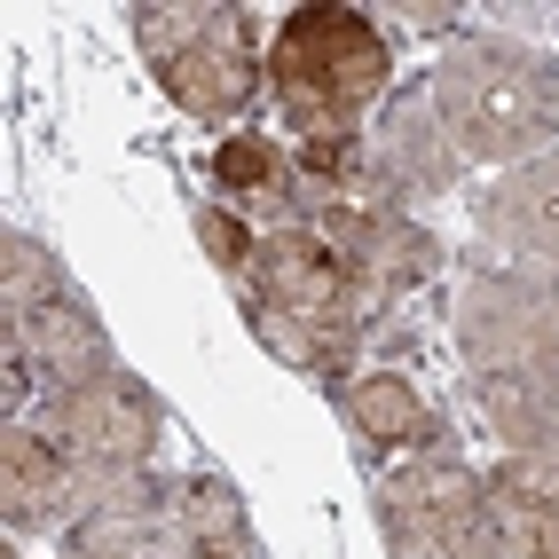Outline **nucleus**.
I'll return each instance as SVG.
<instances>
[{"mask_svg": "<svg viewBox=\"0 0 559 559\" xmlns=\"http://www.w3.org/2000/svg\"><path fill=\"white\" fill-rule=\"evenodd\" d=\"M433 110L457 158H528L559 134V71L528 40H457L433 71Z\"/></svg>", "mask_w": 559, "mask_h": 559, "instance_id": "nucleus-1", "label": "nucleus"}, {"mask_svg": "<svg viewBox=\"0 0 559 559\" xmlns=\"http://www.w3.org/2000/svg\"><path fill=\"white\" fill-rule=\"evenodd\" d=\"M269 80L300 142H347L386 87V32L355 9H292L269 48Z\"/></svg>", "mask_w": 559, "mask_h": 559, "instance_id": "nucleus-2", "label": "nucleus"}, {"mask_svg": "<svg viewBox=\"0 0 559 559\" xmlns=\"http://www.w3.org/2000/svg\"><path fill=\"white\" fill-rule=\"evenodd\" d=\"M134 48L151 80L190 110V119H245L260 87V32L237 0H166L134 9Z\"/></svg>", "mask_w": 559, "mask_h": 559, "instance_id": "nucleus-3", "label": "nucleus"}, {"mask_svg": "<svg viewBox=\"0 0 559 559\" xmlns=\"http://www.w3.org/2000/svg\"><path fill=\"white\" fill-rule=\"evenodd\" d=\"M110 370H119V355H110L95 308L63 284V269L32 237H9V394L48 386L56 402L87 379H110Z\"/></svg>", "mask_w": 559, "mask_h": 559, "instance_id": "nucleus-4", "label": "nucleus"}, {"mask_svg": "<svg viewBox=\"0 0 559 559\" xmlns=\"http://www.w3.org/2000/svg\"><path fill=\"white\" fill-rule=\"evenodd\" d=\"M252 308L355 347L370 292L355 284V269L340 260V245H331L316 221H292V229H260L252 237Z\"/></svg>", "mask_w": 559, "mask_h": 559, "instance_id": "nucleus-5", "label": "nucleus"}, {"mask_svg": "<svg viewBox=\"0 0 559 559\" xmlns=\"http://www.w3.org/2000/svg\"><path fill=\"white\" fill-rule=\"evenodd\" d=\"M48 441L87 473V489L110 497L119 480H134L151 465V441H158V402L142 394L127 370H110V379H87L48 402Z\"/></svg>", "mask_w": 559, "mask_h": 559, "instance_id": "nucleus-6", "label": "nucleus"}, {"mask_svg": "<svg viewBox=\"0 0 559 559\" xmlns=\"http://www.w3.org/2000/svg\"><path fill=\"white\" fill-rule=\"evenodd\" d=\"M394 559H489V480L465 465H409L379 489Z\"/></svg>", "mask_w": 559, "mask_h": 559, "instance_id": "nucleus-7", "label": "nucleus"}, {"mask_svg": "<svg viewBox=\"0 0 559 559\" xmlns=\"http://www.w3.org/2000/svg\"><path fill=\"white\" fill-rule=\"evenodd\" d=\"M457 347L480 379L559 362V276H480L457 300Z\"/></svg>", "mask_w": 559, "mask_h": 559, "instance_id": "nucleus-8", "label": "nucleus"}, {"mask_svg": "<svg viewBox=\"0 0 559 559\" xmlns=\"http://www.w3.org/2000/svg\"><path fill=\"white\" fill-rule=\"evenodd\" d=\"M63 559H198L190 536V489L174 480H119L110 497H95L71 520Z\"/></svg>", "mask_w": 559, "mask_h": 559, "instance_id": "nucleus-9", "label": "nucleus"}, {"mask_svg": "<svg viewBox=\"0 0 559 559\" xmlns=\"http://www.w3.org/2000/svg\"><path fill=\"white\" fill-rule=\"evenodd\" d=\"M308 221L340 245V260L355 269V284L370 292V300H379V292H409V284H426V276L441 269V245L418 229V221H402L394 205H379V198L316 205Z\"/></svg>", "mask_w": 559, "mask_h": 559, "instance_id": "nucleus-10", "label": "nucleus"}, {"mask_svg": "<svg viewBox=\"0 0 559 559\" xmlns=\"http://www.w3.org/2000/svg\"><path fill=\"white\" fill-rule=\"evenodd\" d=\"M0 497H9V528H16V536L56 528V520H71V512H87V504H95L87 473L71 465L48 433H32V426H9V457H0Z\"/></svg>", "mask_w": 559, "mask_h": 559, "instance_id": "nucleus-11", "label": "nucleus"}, {"mask_svg": "<svg viewBox=\"0 0 559 559\" xmlns=\"http://www.w3.org/2000/svg\"><path fill=\"white\" fill-rule=\"evenodd\" d=\"M489 559H559V465L512 457L489 473Z\"/></svg>", "mask_w": 559, "mask_h": 559, "instance_id": "nucleus-12", "label": "nucleus"}, {"mask_svg": "<svg viewBox=\"0 0 559 559\" xmlns=\"http://www.w3.org/2000/svg\"><path fill=\"white\" fill-rule=\"evenodd\" d=\"M370 166H379V181H394V190H450L457 142H450V127H441V110H433V87H409L379 119Z\"/></svg>", "mask_w": 559, "mask_h": 559, "instance_id": "nucleus-13", "label": "nucleus"}, {"mask_svg": "<svg viewBox=\"0 0 559 559\" xmlns=\"http://www.w3.org/2000/svg\"><path fill=\"white\" fill-rule=\"evenodd\" d=\"M480 229L512 252L559 260V158H528L480 190Z\"/></svg>", "mask_w": 559, "mask_h": 559, "instance_id": "nucleus-14", "label": "nucleus"}, {"mask_svg": "<svg viewBox=\"0 0 559 559\" xmlns=\"http://www.w3.org/2000/svg\"><path fill=\"white\" fill-rule=\"evenodd\" d=\"M213 181H221V198H229L237 213L269 221V229H292V221H300V205H308V190H300V166H284V158H276L260 134L221 142V151H213Z\"/></svg>", "mask_w": 559, "mask_h": 559, "instance_id": "nucleus-15", "label": "nucleus"}, {"mask_svg": "<svg viewBox=\"0 0 559 559\" xmlns=\"http://www.w3.org/2000/svg\"><path fill=\"white\" fill-rule=\"evenodd\" d=\"M480 402H489L497 433L512 441L520 457L559 465V362L536 370H504V379H480Z\"/></svg>", "mask_w": 559, "mask_h": 559, "instance_id": "nucleus-16", "label": "nucleus"}, {"mask_svg": "<svg viewBox=\"0 0 559 559\" xmlns=\"http://www.w3.org/2000/svg\"><path fill=\"white\" fill-rule=\"evenodd\" d=\"M340 409H347V426L362 433V450H402V441H426V433H441V418L418 402V386H409V379H394V370L347 379V386H340Z\"/></svg>", "mask_w": 559, "mask_h": 559, "instance_id": "nucleus-17", "label": "nucleus"}, {"mask_svg": "<svg viewBox=\"0 0 559 559\" xmlns=\"http://www.w3.org/2000/svg\"><path fill=\"white\" fill-rule=\"evenodd\" d=\"M190 536H198V559H245V512L229 497V480L190 489Z\"/></svg>", "mask_w": 559, "mask_h": 559, "instance_id": "nucleus-18", "label": "nucleus"}, {"mask_svg": "<svg viewBox=\"0 0 559 559\" xmlns=\"http://www.w3.org/2000/svg\"><path fill=\"white\" fill-rule=\"evenodd\" d=\"M252 316V331L269 340L292 370H316V379H340V370L355 362V347H340V340H323V331H300V323H284V316H269V308H245Z\"/></svg>", "mask_w": 559, "mask_h": 559, "instance_id": "nucleus-19", "label": "nucleus"}, {"mask_svg": "<svg viewBox=\"0 0 559 559\" xmlns=\"http://www.w3.org/2000/svg\"><path fill=\"white\" fill-rule=\"evenodd\" d=\"M198 237H205V252H213V269L229 276L237 292H245V284H252V229H245L237 213L205 205V213H198Z\"/></svg>", "mask_w": 559, "mask_h": 559, "instance_id": "nucleus-20", "label": "nucleus"}]
</instances>
